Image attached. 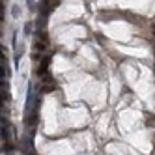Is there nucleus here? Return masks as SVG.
<instances>
[{"instance_id": "f257e3e1", "label": "nucleus", "mask_w": 155, "mask_h": 155, "mask_svg": "<svg viewBox=\"0 0 155 155\" xmlns=\"http://www.w3.org/2000/svg\"><path fill=\"white\" fill-rule=\"evenodd\" d=\"M49 64H51V58H45V60L41 62V68L38 69V73H39V75H43V73L47 71V68H49Z\"/></svg>"}, {"instance_id": "f03ea898", "label": "nucleus", "mask_w": 155, "mask_h": 155, "mask_svg": "<svg viewBox=\"0 0 155 155\" xmlns=\"http://www.w3.org/2000/svg\"><path fill=\"white\" fill-rule=\"evenodd\" d=\"M30 32H32V23H26V25H25V34L30 36Z\"/></svg>"}, {"instance_id": "7ed1b4c3", "label": "nucleus", "mask_w": 155, "mask_h": 155, "mask_svg": "<svg viewBox=\"0 0 155 155\" xmlns=\"http://www.w3.org/2000/svg\"><path fill=\"white\" fill-rule=\"evenodd\" d=\"M151 30H153V34H155V25H153V26H151Z\"/></svg>"}, {"instance_id": "20e7f679", "label": "nucleus", "mask_w": 155, "mask_h": 155, "mask_svg": "<svg viewBox=\"0 0 155 155\" xmlns=\"http://www.w3.org/2000/svg\"><path fill=\"white\" fill-rule=\"evenodd\" d=\"M8 155H12V153H8Z\"/></svg>"}]
</instances>
